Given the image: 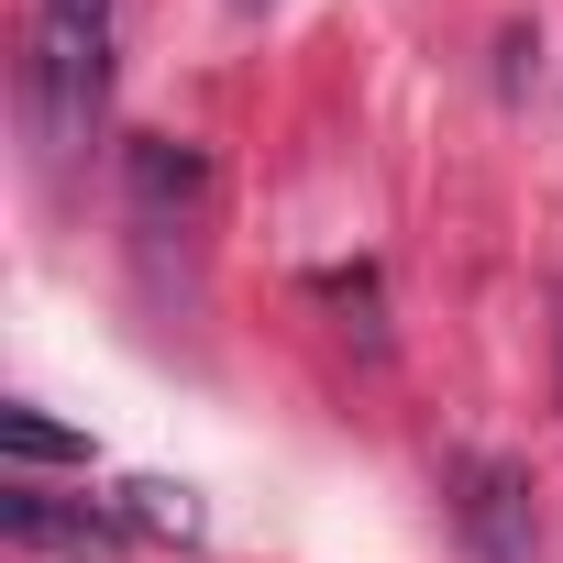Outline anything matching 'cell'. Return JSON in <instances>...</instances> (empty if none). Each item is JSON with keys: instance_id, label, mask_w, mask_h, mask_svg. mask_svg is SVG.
Here are the masks:
<instances>
[{"instance_id": "obj_1", "label": "cell", "mask_w": 563, "mask_h": 563, "mask_svg": "<svg viewBox=\"0 0 563 563\" xmlns=\"http://www.w3.org/2000/svg\"><path fill=\"white\" fill-rule=\"evenodd\" d=\"M23 111L45 155H78L111 111V0H45L34 56H23Z\"/></svg>"}, {"instance_id": "obj_2", "label": "cell", "mask_w": 563, "mask_h": 563, "mask_svg": "<svg viewBox=\"0 0 563 563\" xmlns=\"http://www.w3.org/2000/svg\"><path fill=\"white\" fill-rule=\"evenodd\" d=\"M442 497H453V530L475 563H530L541 552V519H530V475L508 453H453L442 464Z\"/></svg>"}, {"instance_id": "obj_3", "label": "cell", "mask_w": 563, "mask_h": 563, "mask_svg": "<svg viewBox=\"0 0 563 563\" xmlns=\"http://www.w3.org/2000/svg\"><path fill=\"white\" fill-rule=\"evenodd\" d=\"M0 530L23 552H111L122 541V508H89V497H45V486H0Z\"/></svg>"}, {"instance_id": "obj_4", "label": "cell", "mask_w": 563, "mask_h": 563, "mask_svg": "<svg viewBox=\"0 0 563 563\" xmlns=\"http://www.w3.org/2000/svg\"><path fill=\"white\" fill-rule=\"evenodd\" d=\"M199 177H210V166H199V144H133V210H144V221L188 210V199H199Z\"/></svg>"}, {"instance_id": "obj_5", "label": "cell", "mask_w": 563, "mask_h": 563, "mask_svg": "<svg viewBox=\"0 0 563 563\" xmlns=\"http://www.w3.org/2000/svg\"><path fill=\"white\" fill-rule=\"evenodd\" d=\"M122 530H144V541H199V497L166 486V475H133V486H122Z\"/></svg>"}, {"instance_id": "obj_6", "label": "cell", "mask_w": 563, "mask_h": 563, "mask_svg": "<svg viewBox=\"0 0 563 563\" xmlns=\"http://www.w3.org/2000/svg\"><path fill=\"white\" fill-rule=\"evenodd\" d=\"M0 442H12L23 464H89V431H67L45 409H0Z\"/></svg>"}]
</instances>
